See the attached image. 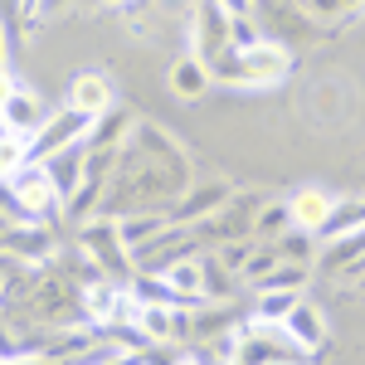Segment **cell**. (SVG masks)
Returning a JSON list of instances; mask_svg holds the SVG:
<instances>
[{"label": "cell", "mask_w": 365, "mask_h": 365, "mask_svg": "<svg viewBox=\"0 0 365 365\" xmlns=\"http://www.w3.org/2000/svg\"><path fill=\"white\" fill-rule=\"evenodd\" d=\"M113 5H117V0H113Z\"/></svg>", "instance_id": "obj_17"}, {"label": "cell", "mask_w": 365, "mask_h": 365, "mask_svg": "<svg viewBox=\"0 0 365 365\" xmlns=\"http://www.w3.org/2000/svg\"><path fill=\"white\" fill-rule=\"evenodd\" d=\"M287 68H292V54L278 39H258L249 49H239V78L244 83H282Z\"/></svg>", "instance_id": "obj_2"}, {"label": "cell", "mask_w": 365, "mask_h": 365, "mask_svg": "<svg viewBox=\"0 0 365 365\" xmlns=\"http://www.w3.org/2000/svg\"><path fill=\"white\" fill-rule=\"evenodd\" d=\"M68 108H78V113H88V117L108 113V108H113V78L98 73V68L78 73V78L68 83Z\"/></svg>", "instance_id": "obj_6"}, {"label": "cell", "mask_w": 365, "mask_h": 365, "mask_svg": "<svg viewBox=\"0 0 365 365\" xmlns=\"http://www.w3.org/2000/svg\"><path fill=\"white\" fill-rule=\"evenodd\" d=\"M0 113H5V127H10V132H25V137H39V127L49 122L44 108H39V98L25 93L15 73H5V108H0Z\"/></svg>", "instance_id": "obj_4"}, {"label": "cell", "mask_w": 365, "mask_h": 365, "mask_svg": "<svg viewBox=\"0 0 365 365\" xmlns=\"http://www.w3.org/2000/svg\"><path fill=\"white\" fill-rule=\"evenodd\" d=\"M5 190H10V215H25V220H39V215H49L58 200V185L49 166L44 161H29V166L10 170L5 175Z\"/></svg>", "instance_id": "obj_1"}, {"label": "cell", "mask_w": 365, "mask_h": 365, "mask_svg": "<svg viewBox=\"0 0 365 365\" xmlns=\"http://www.w3.org/2000/svg\"><path fill=\"white\" fill-rule=\"evenodd\" d=\"M356 229H365V205H336V210H331V220L322 225L317 239H327V244H331V239H346V234H356Z\"/></svg>", "instance_id": "obj_10"}, {"label": "cell", "mask_w": 365, "mask_h": 365, "mask_svg": "<svg viewBox=\"0 0 365 365\" xmlns=\"http://www.w3.org/2000/svg\"><path fill=\"white\" fill-rule=\"evenodd\" d=\"M166 282L180 292V297H200V292H205V273H200V263H170Z\"/></svg>", "instance_id": "obj_12"}, {"label": "cell", "mask_w": 365, "mask_h": 365, "mask_svg": "<svg viewBox=\"0 0 365 365\" xmlns=\"http://www.w3.org/2000/svg\"><path fill=\"white\" fill-rule=\"evenodd\" d=\"M302 297H297V287H263V297H258V312H263V322H287V312L297 307Z\"/></svg>", "instance_id": "obj_11"}, {"label": "cell", "mask_w": 365, "mask_h": 365, "mask_svg": "<svg viewBox=\"0 0 365 365\" xmlns=\"http://www.w3.org/2000/svg\"><path fill=\"white\" fill-rule=\"evenodd\" d=\"M156 229H161V220H127V225H122V239H127V249H141Z\"/></svg>", "instance_id": "obj_14"}, {"label": "cell", "mask_w": 365, "mask_h": 365, "mask_svg": "<svg viewBox=\"0 0 365 365\" xmlns=\"http://www.w3.org/2000/svg\"><path fill=\"white\" fill-rule=\"evenodd\" d=\"M170 331H175L170 312L161 307V302H146V312H141V336H151V341H166Z\"/></svg>", "instance_id": "obj_13"}, {"label": "cell", "mask_w": 365, "mask_h": 365, "mask_svg": "<svg viewBox=\"0 0 365 365\" xmlns=\"http://www.w3.org/2000/svg\"><path fill=\"white\" fill-rule=\"evenodd\" d=\"M205 88H210V73H205V63H200L195 54L180 58V63L170 68V93H175V98H200Z\"/></svg>", "instance_id": "obj_8"}, {"label": "cell", "mask_w": 365, "mask_h": 365, "mask_svg": "<svg viewBox=\"0 0 365 365\" xmlns=\"http://www.w3.org/2000/svg\"><path fill=\"white\" fill-rule=\"evenodd\" d=\"M331 210H336V195L322 190V185H307V190H297L287 200V215H292V225L302 234H322V225L331 220Z\"/></svg>", "instance_id": "obj_5"}, {"label": "cell", "mask_w": 365, "mask_h": 365, "mask_svg": "<svg viewBox=\"0 0 365 365\" xmlns=\"http://www.w3.org/2000/svg\"><path fill=\"white\" fill-rule=\"evenodd\" d=\"M361 287H365V278H361Z\"/></svg>", "instance_id": "obj_16"}, {"label": "cell", "mask_w": 365, "mask_h": 365, "mask_svg": "<svg viewBox=\"0 0 365 365\" xmlns=\"http://www.w3.org/2000/svg\"><path fill=\"white\" fill-rule=\"evenodd\" d=\"M365 258V229H356V234H346V239H331V249H327V258H322V273H336L341 263H361ZM346 268V273H351Z\"/></svg>", "instance_id": "obj_9"}, {"label": "cell", "mask_w": 365, "mask_h": 365, "mask_svg": "<svg viewBox=\"0 0 365 365\" xmlns=\"http://www.w3.org/2000/svg\"><path fill=\"white\" fill-rule=\"evenodd\" d=\"M282 327H287V336L297 341L302 351H317V346L327 341V322H322V312L312 307V302H297V307L287 312V322H282Z\"/></svg>", "instance_id": "obj_7"}, {"label": "cell", "mask_w": 365, "mask_h": 365, "mask_svg": "<svg viewBox=\"0 0 365 365\" xmlns=\"http://www.w3.org/2000/svg\"><path fill=\"white\" fill-rule=\"evenodd\" d=\"M88 127H93V117H88V113L63 108L58 117H49V122L39 127V137H34V146H29V161H49V156H58V151H68Z\"/></svg>", "instance_id": "obj_3"}, {"label": "cell", "mask_w": 365, "mask_h": 365, "mask_svg": "<svg viewBox=\"0 0 365 365\" xmlns=\"http://www.w3.org/2000/svg\"><path fill=\"white\" fill-rule=\"evenodd\" d=\"M175 365H200V361H195V356H185V361H175Z\"/></svg>", "instance_id": "obj_15"}]
</instances>
